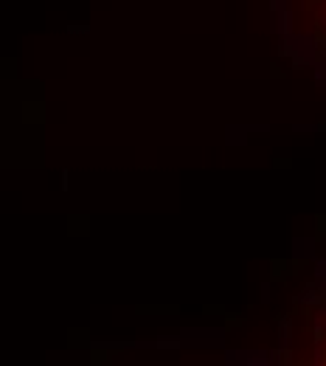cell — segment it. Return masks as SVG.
Instances as JSON below:
<instances>
[{"label": "cell", "instance_id": "6da1fadb", "mask_svg": "<svg viewBox=\"0 0 326 366\" xmlns=\"http://www.w3.org/2000/svg\"><path fill=\"white\" fill-rule=\"evenodd\" d=\"M290 20L309 51L326 62V0H290Z\"/></svg>", "mask_w": 326, "mask_h": 366}, {"label": "cell", "instance_id": "7a4b0ae2", "mask_svg": "<svg viewBox=\"0 0 326 366\" xmlns=\"http://www.w3.org/2000/svg\"><path fill=\"white\" fill-rule=\"evenodd\" d=\"M312 366H326V293L321 296L315 315H312Z\"/></svg>", "mask_w": 326, "mask_h": 366}]
</instances>
